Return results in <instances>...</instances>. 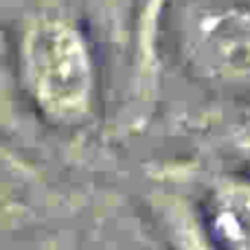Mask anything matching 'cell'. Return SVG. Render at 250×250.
Segmentation results:
<instances>
[{"mask_svg":"<svg viewBox=\"0 0 250 250\" xmlns=\"http://www.w3.org/2000/svg\"><path fill=\"white\" fill-rule=\"evenodd\" d=\"M7 88L31 119L82 154L101 125L105 83L95 31L73 0L4 4Z\"/></svg>","mask_w":250,"mask_h":250,"instance_id":"obj_1","label":"cell"},{"mask_svg":"<svg viewBox=\"0 0 250 250\" xmlns=\"http://www.w3.org/2000/svg\"><path fill=\"white\" fill-rule=\"evenodd\" d=\"M167 22L191 82L222 95L250 97V0H182Z\"/></svg>","mask_w":250,"mask_h":250,"instance_id":"obj_2","label":"cell"},{"mask_svg":"<svg viewBox=\"0 0 250 250\" xmlns=\"http://www.w3.org/2000/svg\"><path fill=\"white\" fill-rule=\"evenodd\" d=\"M173 0H138L132 13L123 90L117 101L112 127L119 136L132 138L151 123L160 104L163 86V42Z\"/></svg>","mask_w":250,"mask_h":250,"instance_id":"obj_3","label":"cell"},{"mask_svg":"<svg viewBox=\"0 0 250 250\" xmlns=\"http://www.w3.org/2000/svg\"><path fill=\"white\" fill-rule=\"evenodd\" d=\"M198 158L229 165L250 176V105L215 108L180 119Z\"/></svg>","mask_w":250,"mask_h":250,"instance_id":"obj_6","label":"cell"},{"mask_svg":"<svg viewBox=\"0 0 250 250\" xmlns=\"http://www.w3.org/2000/svg\"><path fill=\"white\" fill-rule=\"evenodd\" d=\"M217 250H250V176L198 156L169 158Z\"/></svg>","mask_w":250,"mask_h":250,"instance_id":"obj_4","label":"cell"},{"mask_svg":"<svg viewBox=\"0 0 250 250\" xmlns=\"http://www.w3.org/2000/svg\"><path fill=\"white\" fill-rule=\"evenodd\" d=\"M141 204L154 235L165 250H217L204 229L187 182L169 160L143 167Z\"/></svg>","mask_w":250,"mask_h":250,"instance_id":"obj_5","label":"cell"}]
</instances>
